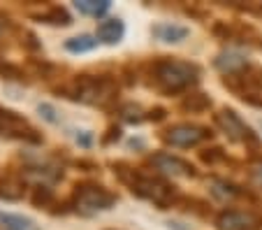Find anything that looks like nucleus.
Wrapping results in <instances>:
<instances>
[{
	"instance_id": "nucleus-1",
	"label": "nucleus",
	"mask_w": 262,
	"mask_h": 230,
	"mask_svg": "<svg viewBox=\"0 0 262 230\" xmlns=\"http://www.w3.org/2000/svg\"><path fill=\"white\" fill-rule=\"evenodd\" d=\"M54 93L72 102H81L89 107H102L109 110L119 100V81L112 75H77L63 84L54 86Z\"/></svg>"
},
{
	"instance_id": "nucleus-2",
	"label": "nucleus",
	"mask_w": 262,
	"mask_h": 230,
	"mask_svg": "<svg viewBox=\"0 0 262 230\" xmlns=\"http://www.w3.org/2000/svg\"><path fill=\"white\" fill-rule=\"evenodd\" d=\"M119 202V195L114 191H109L107 186L98 184V181H77L72 189V193L65 198V200H58L56 210L51 212L54 216L60 214H79V216H95L102 214V212H109L112 207H116Z\"/></svg>"
},
{
	"instance_id": "nucleus-3",
	"label": "nucleus",
	"mask_w": 262,
	"mask_h": 230,
	"mask_svg": "<svg viewBox=\"0 0 262 230\" xmlns=\"http://www.w3.org/2000/svg\"><path fill=\"white\" fill-rule=\"evenodd\" d=\"M114 168V175L123 181L130 189V193L142 198V200L154 202L158 210H169V207H177L179 195L174 191V186L169 181H165L158 175H146V172L137 170V168H130L125 163H112Z\"/></svg>"
},
{
	"instance_id": "nucleus-4",
	"label": "nucleus",
	"mask_w": 262,
	"mask_h": 230,
	"mask_svg": "<svg viewBox=\"0 0 262 230\" xmlns=\"http://www.w3.org/2000/svg\"><path fill=\"white\" fill-rule=\"evenodd\" d=\"M148 77H151V86L160 91V93H181V91L190 89L198 84L200 79V68L188 60H177V58H156L154 63H148Z\"/></svg>"
},
{
	"instance_id": "nucleus-5",
	"label": "nucleus",
	"mask_w": 262,
	"mask_h": 230,
	"mask_svg": "<svg viewBox=\"0 0 262 230\" xmlns=\"http://www.w3.org/2000/svg\"><path fill=\"white\" fill-rule=\"evenodd\" d=\"M0 137L5 140H16L24 142V144H42L45 137L24 114L14 110H7V107H0Z\"/></svg>"
},
{
	"instance_id": "nucleus-6",
	"label": "nucleus",
	"mask_w": 262,
	"mask_h": 230,
	"mask_svg": "<svg viewBox=\"0 0 262 230\" xmlns=\"http://www.w3.org/2000/svg\"><path fill=\"white\" fill-rule=\"evenodd\" d=\"M213 121H216V126L232 142H239V144H253V147L257 144V135L244 123L242 116H239L234 110L223 107V110H218V114H213Z\"/></svg>"
},
{
	"instance_id": "nucleus-7",
	"label": "nucleus",
	"mask_w": 262,
	"mask_h": 230,
	"mask_svg": "<svg viewBox=\"0 0 262 230\" xmlns=\"http://www.w3.org/2000/svg\"><path fill=\"white\" fill-rule=\"evenodd\" d=\"M209 137H211V130L204 128V126H193V123H179L163 133V140L167 142V144L181 147V149L198 147L200 142L209 140Z\"/></svg>"
},
{
	"instance_id": "nucleus-8",
	"label": "nucleus",
	"mask_w": 262,
	"mask_h": 230,
	"mask_svg": "<svg viewBox=\"0 0 262 230\" xmlns=\"http://www.w3.org/2000/svg\"><path fill=\"white\" fill-rule=\"evenodd\" d=\"M148 163L160 172V175H169V177H195L198 170L195 165H190L188 160L179 158V156H172L167 151H160V154H154L148 158Z\"/></svg>"
},
{
	"instance_id": "nucleus-9",
	"label": "nucleus",
	"mask_w": 262,
	"mask_h": 230,
	"mask_svg": "<svg viewBox=\"0 0 262 230\" xmlns=\"http://www.w3.org/2000/svg\"><path fill=\"white\" fill-rule=\"evenodd\" d=\"M26 175L24 170H7L5 175L0 177V200L7 202H16L26 195Z\"/></svg>"
},
{
	"instance_id": "nucleus-10",
	"label": "nucleus",
	"mask_w": 262,
	"mask_h": 230,
	"mask_svg": "<svg viewBox=\"0 0 262 230\" xmlns=\"http://www.w3.org/2000/svg\"><path fill=\"white\" fill-rule=\"evenodd\" d=\"M255 225H257V216H253L251 212L225 210L216 216L218 230H253Z\"/></svg>"
},
{
	"instance_id": "nucleus-11",
	"label": "nucleus",
	"mask_w": 262,
	"mask_h": 230,
	"mask_svg": "<svg viewBox=\"0 0 262 230\" xmlns=\"http://www.w3.org/2000/svg\"><path fill=\"white\" fill-rule=\"evenodd\" d=\"M213 65L223 75H239L248 68V58L242 54V51H234V49H228V51H221V54L213 58Z\"/></svg>"
},
{
	"instance_id": "nucleus-12",
	"label": "nucleus",
	"mask_w": 262,
	"mask_h": 230,
	"mask_svg": "<svg viewBox=\"0 0 262 230\" xmlns=\"http://www.w3.org/2000/svg\"><path fill=\"white\" fill-rule=\"evenodd\" d=\"M151 35L158 42H165V45H179L190 35V28L181 24H172V21H163V24H156L151 28Z\"/></svg>"
},
{
	"instance_id": "nucleus-13",
	"label": "nucleus",
	"mask_w": 262,
	"mask_h": 230,
	"mask_svg": "<svg viewBox=\"0 0 262 230\" xmlns=\"http://www.w3.org/2000/svg\"><path fill=\"white\" fill-rule=\"evenodd\" d=\"M125 35V24L119 19V16H112V19H104L98 24V30H95V37L100 40V45H109L114 47L123 40Z\"/></svg>"
},
{
	"instance_id": "nucleus-14",
	"label": "nucleus",
	"mask_w": 262,
	"mask_h": 230,
	"mask_svg": "<svg viewBox=\"0 0 262 230\" xmlns=\"http://www.w3.org/2000/svg\"><path fill=\"white\" fill-rule=\"evenodd\" d=\"M37 24H47V26H72V14L68 12V7L63 5H47L45 10L30 14Z\"/></svg>"
},
{
	"instance_id": "nucleus-15",
	"label": "nucleus",
	"mask_w": 262,
	"mask_h": 230,
	"mask_svg": "<svg viewBox=\"0 0 262 230\" xmlns=\"http://www.w3.org/2000/svg\"><path fill=\"white\" fill-rule=\"evenodd\" d=\"M30 202H33V207H37V210H45V212H54V207L58 205V198H56V191L51 189L49 184H42V181H37V184L33 186V191H30Z\"/></svg>"
},
{
	"instance_id": "nucleus-16",
	"label": "nucleus",
	"mask_w": 262,
	"mask_h": 230,
	"mask_svg": "<svg viewBox=\"0 0 262 230\" xmlns=\"http://www.w3.org/2000/svg\"><path fill=\"white\" fill-rule=\"evenodd\" d=\"M0 230H40L37 221L26 214L0 210Z\"/></svg>"
},
{
	"instance_id": "nucleus-17",
	"label": "nucleus",
	"mask_w": 262,
	"mask_h": 230,
	"mask_svg": "<svg viewBox=\"0 0 262 230\" xmlns=\"http://www.w3.org/2000/svg\"><path fill=\"white\" fill-rule=\"evenodd\" d=\"M0 79L14 81V84H30V72L24 65L12 63L7 58H0Z\"/></svg>"
},
{
	"instance_id": "nucleus-18",
	"label": "nucleus",
	"mask_w": 262,
	"mask_h": 230,
	"mask_svg": "<svg viewBox=\"0 0 262 230\" xmlns=\"http://www.w3.org/2000/svg\"><path fill=\"white\" fill-rule=\"evenodd\" d=\"M100 40L95 35H91V33H81V35H74V37H68V40L63 42V49L68 51V54H89V51L98 49Z\"/></svg>"
},
{
	"instance_id": "nucleus-19",
	"label": "nucleus",
	"mask_w": 262,
	"mask_h": 230,
	"mask_svg": "<svg viewBox=\"0 0 262 230\" xmlns=\"http://www.w3.org/2000/svg\"><path fill=\"white\" fill-rule=\"evenodd\" d=\"M28 72L30 77H40V79H54V77H58L60 68L56 63H51V60L47 58H28Z\"/></svg>"
},
{
	"instance_id": "nucleus-20",
	"label": "nucleus",
	"mask_w": 262,
	"mask_h": 230,
	"mask_svg": "<svg viewBox=\"0 0 262 230\" xmlns=\"http://www.w3.org/2000/svg\"><path fill=\"white\" fill-rule=\"evenodd\" d=\"M209 191H211V195L221 202H232L234 198L242 195V189H239V186L230 184V181H225V179H211L209 181Z\"/></svg>"
},
{
	"instance_id": "nucleus-21",
	"label": "nucleus",
	"mask_w": 262,
	"mask_h": 230,
	"mask_svg": "<svg viewBox=\"0 0 262 230\" xmlns=\"http://www.w3.org/2000/svg\"><path fill=\"white\" fill-rule=\"evenodd\" d=\"M109 7H112L109 0H77V3H74V10L79 12V14L95 16V19H100V16L107 14Z\"/></svg>"
},
{
	"instance_id": "nucleus-22",
	"label": "nucleus",
	"mask_w": 262,
	"mask_h": 230,
	"mask_svg": "<svg viewBox=\"0 0 262 230\" xmlns=\"http://www.w3.org/2000/svg\"><path fill=\"white\" fill-rule=\"evenodd\" d=\"M211 107V98L207 93H188L181 100V110L183 112H193V114H200V112H207Z\"/></svg>"
},
{
	"instance_id": "nucleus-23",
	"label": "nucleus",
	"mask_w": 262,
	"mask_h": 230,
	"mask_svg": "<svg viewBox=\"0 0 262 230\" xmlns=\"http://www.w3.org/2000/svg\"><path fill=\"white\" fill-rule=\"evenodd\" d=\"M119 116H121V121H125V123H142V121H146V112H144L139 105H135V102L121 105Z\"/></svg>"
},
{
	"instance_id": "nucleus-24",
	"label": "nucleus",
	"mask_w": 262,
	"mask_h": 230,
	"mask_svg": "<svg viewBox=\"0 0 262 230\" xmlns=\"http://www.w3.org/2000/svg\"><path fill=\"white\" fill-rule=\"evenodd\" d=\"M19 35H21V47H24L26 51H40V49H42L40 37L35 35L33 30H28V28H19Z\"/></svg>"
},
{
	"instance_id": "nucleus-25",
	"label": "nucleus",
	"mask_w": 262,
	"mask_h": 230,
	"mask_svg": "<svg viewBox=\"0 0 262 230\" xmlns=\"http://www.w3.org/2000/svg\"><path fill=\"white\" fill-rule=\"evenodd\" d=\"M72 133V137H74V142H77V147H81V149H91V147L95 144V135L91 133V130H86V128H74V130H70Z\"/></svg>"
},
{
	"instance_id": "nucleus-26",
	"label": "nucleus",
	"mask_w": 262,
	"mask_h": 230,
	"mask_svg": "<svg viewBox=\"0 0 262 230\" xmlns=\"http://www.w3.org/2000/svg\"><path fill=\"white\" fill-rule=\"evenodd\" d=\"M37 114H40L47 123H54V126L60 123V114H58V110H56L51 102H40V105H37Z\"/></svg>"
},
{
	"instance_id": "nucleus-27",
	"label": "nucleus",
	"mask_w": 262,
	"mask_h": 230,
	"mask_svg": "<svg viewBox=\"0 0 262 230\" xmlns=\"http://www.w3.org/2000/svg\"><path fill=\"white\" fill-rule=\"evenodd\" d=\"M123 137V130H121V126H109L107 130H104V135L100 137V144L102 147H112V144H116V142Z\"/></svg>"
},
{
	"instance_id": "nucleus-28",
	"label": "nucleus",
	"mask_w": 262,
	"mask_h": 230,
	"mask_svg": "<svg viewBox=\"0 0 262 230\" xmlns=\"http://www.w3.org/2000/svg\"><path fill=\"white\" fill-rule=\"evenodd\" d=\"M200 156H202L204 163H216V160H223V158H225L223 149H207V151H202Z\"/></svg>"
},
{
	"instance_id": "nucleus-29",
	"label": "nucleus",
	"mask_w": 262,
	"mask_h": 230,
	"mask_svg": "<svg viewBox=\"0 0 262 230\" xmlns=\"http://www.w3.org/2000/svg\"><path fill=\"white\" fill-rule=\"evenodd\" d=\"M12 28H16V26L12 24V19L5 14V12H0V37L5 35L7 30H12Z\"/></svg>"
},
{
	"instance_id": "nucleus-30",
	"label": "nucleus",
	"mask_w": 262,
	"mask_h": 230,
	"mask_svg": "<svg viewBox=\"0 0 262 230\" xmlns=\"http://www.w3.org/2000/svg\"><path fill=\"white\" fill-rule=\"evenodd\" d=\"M165 116H167V112L163 107H154V110L146 112V121H163Z\"/></svg>"
},
{
	"instance_id": "nucleus-31",
	"label": "nucleus",
	"mask_w": 262,
	"mask_h": 230,
	"mask_svg": "<svg viewBox=\"0 0 262 230\" xmlns=\"http://www.w3.org/2000/svg\"><path fill=\"white\" fill-rule=\"evenodd\" d=\"M251 179L255 181L257 186H262V160L257 163V165H253V168H251Z\"/></svg>"
},
{
	"instance_id": "nucleus-32",
	"label": "nucleus",
	"mask_w": 262,
	"mask_h": 230,
	"mask_svg": "<svg viewBox=\"0 0 262 230\" xmlns=\"http://www.w3.org/2000/svg\"><path fill=\"white\" fill-rule=\"evenodd\" d=\"M260 128H262V121H260Z\"/></svg>"
}]
</instances>
